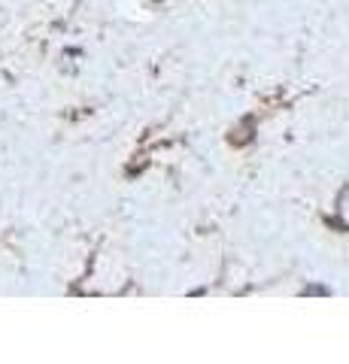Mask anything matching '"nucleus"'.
Returning <instances> with one entry per match:
<instances>
[]
</instances>
